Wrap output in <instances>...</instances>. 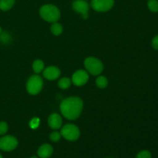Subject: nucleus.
<instances>
[{"mask_svg": "<svg viewBox=\"0 0 158 158\" xmlns=\"http://www.w3.org/2000/svg\"><path fill=\"white\" fill-rule=\"evenodd\" d=\"M30 158H38V157H35V156H32V157H31Z\"/></svg>", "mask_w": 158, "mask_h": 158, "instance_id": "b1692460", "label": "nucleus"}, {"mask_svg": "<svg viewBox=\"0 0 158 158\" xmlns=\"http://www.w3.org/2000/svg\"><path fill=\"white\" fill-rule=\"evenodd\" d=\"M1 33H2V28L0 27V34H1Z\"/></svg>", "mask_w": 158, "mask_h": 158, "instance_id": "393cba45", "label": "nucleus"}, {"mask_svg": "<svg viewBox=\"0 0 158 158\" xmlns=\"http://www.w3.org/2000/svg\"><path fill=\"white\" fill-rule=\"evenodd\" d=\"M60 76V70L56 66H51L45 69L43 71V77L49 80H54L59 78Z\"/></svg>", "mask_w": 158, "mask_h": 158, "instance_id": "9d476101", "label": "nucleus"}, {"mask_svg": "<svg viewBox=\"0 0 158 158\" xmlns=\"http://www.w3.org/2000/svg\"><path fill=\"white\" fill-rule=\"evenodd\" d=\"M40 125V120L38 118H33L29 123V126L31 127V128L32 129H35L37 128Z\"/></svg>", "mask_w": 158, "mask_h": 158, "instance_id": "4be33fe9", "label": "nucleus"}, {"mask_svg": "<svg viewBox=\"0 0 158 158\" xmlns=\"http://www.w3.org/2000/svg\"><path fill=\"white\" fill-rule=\"evenodd\" d=\"M18 146V140L13 136H4L0 138V149L3 151H12Z\"/></svg>", "mask_w": 158, "mask_h": 158, "instance_id": "423d86ee", "label": "nucleus"}, {"mask_svg": "<svg viewBox=\"0 0 158 158\" xmlns=\"http://www.w3.org/2000/svg\"><path fill=\"white\" fill-rule=\"evenodd\" d=\"M51 32L53 35H59L63 32V26L58 23H53L51 26Z\"/></svg>", "mask_w": 158, "mask_h": 158, "instance_id": "dca6fc26", "label": "nucleus"}, {"mask_svg": "<svg viewBox=\"0 0 158 158\" xmlns=\"http://www.w3.org/2000/svg\"><path fill=\"white\" fill-rule=\"evenodd\" d=\"M96 84L98 86L99 88H105L108 84V80L106 78L103 76H100V77H97V79L96 80Z\"/></svg>", "mask_w": 158, "mask_h": 158, "instance_id": "f3484780", "label": "nucleus"}, {"mask_svg": "<svg viewBox=\"0 0 158 158\" xmlns=\"http://www.w3.org/2000/svg\"><path fill=\"white\" fill-rule=\"evenodd\" d=\"M32 69L35 73H40L44 69V63L42 60H36L32 63Z\"/></svg>", "mask_w": 158, "mask_h": 158, "instance_id": "4468645a", "label": "nucleus"}, {"mask_svg": "<svg viewBox=\"0 0 158 158\" xmlns=\"http://www.w3.org/2000/svg\"><path fill=\"white\" fill-rule=\"evenodd\" d=\"M71 83H72V80L70 79L68 77H63L59 80L58 85L59 87L61 89H67L71 86Z\"/></svg>", "mask_w": 158, "mask_h": 158, "instance_id": "2eb2a0df", "label": "nucleus"}, {"mask_svg": "<svg viewBox=\"0 0 158 158\" xmlns=\"http://www.w3.org/2000/svg\"><path fill=\"white\" fill-rule=\"evenodd\" d=\"M15 0H0V9L2 11H8L12 8Z\"/></svg>", "mask_w": 158, "mask_h": 158, "instance_id": "ddd939ff", "label": "nucleus"}, {"mask_svg": "<svg viewBox=\"0 0 158 158\" xmlns=\"http://www.w3.org/2000/svg\"><path fill=\"white\" fill-rule=\"evenodd\" d=\"M8 129V124L4 121L0 122V135H4L7 133Z\"/></svg>", "mask_w": 158, "mask_h": 158, "instance_id": "412c9836", "label": "nucleus"}, {"mask_svg": "<svg viewBox=\"0 0 158 158\" xmlns=\"http://www.w3.org/2000/svg\"><path fill=\"white\" fill-rule=\"evenodd\" d=\"M62 123V117L58 114H52L48 118V124L52 129L58 130L61 127Z\"/></svg>", "mask_w": 158, "mask_h": 158, "instance_id": "9b49d317", "label": "nucleus"}, {"mask_svg": "<svg viewBox=\"0 0 158 158\" xmlns=\"http://www.w3.org/2000/svg\"><path fill=\"white\" fill-rule=\"evenodd\" d=\"M61 136L69 141H75L80 137V131L74 124H66L61 129Z\"/></svg>", "mask_w": 158, "mask_h": 158, "instance_id": "39448f33", "label": "nucleus"}, {"mask_svg": "<svg viewBox=\"0 0 158 158\" xmlns=\"http://www.w3.org/2000/svg\"><path fill=\"white\" fill-rule=\"evenodd\" d=\"M151 45H152L153 48L156 50H158V35H155L154 37V39L152 40V42H151Z\"/></svg>", "mask_w": 158, "mask_h": 158, "instance_id": "5701e85b", "label": "nucleus"}, {"mask_svg": "<svg viewBox=\"0 0 158 158\" xmlns=\"http://www.w3.org/2000/svg\"><path fill=\"white\" fill-rule=\"evenodd\" d=\"M72 7L76 12L81 14L84 19L89 17V6L85 0H75L73 2Z\"/></svg>", "mask_w": 158, "mask_h": 158, "instance_id": "6e6552de", "label": "nucleus"}, {"mask_svg": "<svg viewBox=\"0 0 158 158\" xmlns=\"http://www.w3.org/2000/svg\"><path fill=\"white\" fill-rule=\"evenodd\" d=\"M53 153V148L50 144L44 143L39 148L37 154L40 158H49Z\"/></svg>", "mask_w": 158, "mask_h": 158, "instance_id": "f8f14e48", "label": "nucleus"}, {"mask_svg": "<svg viewBox=\"0 0 158 158\" xmlns=\"http://www.w3.org/2000/svg\"><path fill=\"white\" fill-rule=\"evenodd\" d=\"M61 138V134L59 132H52L49 135V139L52 142H58Z\"/></svg>", "mask_w": 158, "mask_h": 158, "instance_id": "6ab92c4d", "label": "nucleus"}, {"mask_svg": "<svg viewBox=\"0 0 158 158\" xmlns=\"http://www.w3.org/2000/svg\"><path fill=\"white\" fill-rule=\"evenodd\" d=\"M0 158H2V156L1 154H0Z\"/></svg>", "mask_w": 158, "mask_h": 158, "instance_id": "a878e982", "label": "nucleus"}, {"mask_svg": "<svg viewBox=\"0 0 158 158\" xmlns=\"http://www.w3.org/2000/svg\"><path fill=\"white\" fill-rule=\"evenodd\" d=\"M114 6V0H92L91 7L99 12H105L110 10Z\"/></svg>", "mask_w": 158, "mask_h": 158, "instance_id": "0eeeda50", "label": "nucleus"}, {"mask_svg": "<svg viewBox=\"0 0 158 158\" xmlns=\"http://www.w3.org/2000/svg\"><path fill=\"white\" fill-rule=\"evenodd\" d=\"M136 158H151V153L147 150H144L139 152Z\"/></svg>", "mask_w": 158, "mask_h": 158, "instance_id": "aec40b11", "label": "nucleus"}, {"mask_svg": "<svg viewBox=\"0 0 158 158\" xmlns=\"http://www.w3.org/2000/svg\"><path fill=\"white\" fill-rule=\"evenodd\" d=\"M84 66L86 70L94 76L99 75L103 70V65L102 62L95 57H88L85 60Z\"/></svg>", "mask_w": 158, "mask_h": 158, "instance_id": "7ed1b4c3", "label": "nucleus"}, {"mask_svg": "<svg viewBox=\"0 0 158 158\" xmlns=\"http://www.w3.org/2000/svg\"><path fill=\"white\" fill-rule=\"evenodd\" d=\"M83 100L77 97H71L65 99L60 104L62 114L68 120H76L83 110Z\"/></svg>", "mask_w": 158, "mask_h": 158, "instance_id": "f257e3e1", "label": "nucleus"}, {"mask_svg": "<svg viewBox=\"0 0 158 158\" xmlns=\"http://www.w3.org/2000/svg\"><path fill=\"white\" fill-rule=\"evenodd\" d=\"M89 80V75L87 72L83 69L77 70L74 73L72 77V82L75 86H82L86 84Z\"/></svg>", "mask_w": 158, "mask_h": 158, "instance_id": "1a4fd4ad", "label": "nucleus"}, {"mask_svg": "<svg viewBox=\"0 0 158 158\" xmlns=\"http://www.w3.org/2000/svg\"><path fill=\"white\" fill-rule=\"evenodd\" d=\"M40 15L42 19L46 21L49 23H56L60 18V11L54 5L46 4L40 8Z\"/></svg>", "mask_w": 158, "mask_h": 158, "instance_id": "f03ea898", "label": "nucleus"}, {"mask_svg": "<svg viewBox=\"0 0 158 158\" xmlns=\"http://www.w3.org/2000/svg\"><path fill=\"white\" fill-rule=\"evenodd\" d=\"M148 6L150 11L152 12H158V1L157 0H148Z\"/></svg>", "mask_w": 158, "mask_h": 158, "instance_id": "a211bd4d", "label": "nucleus"}, {"mask_svg": "<svg viewBox=\"0 0 158 158\" xmlns=\"http://www.w3.org/2000/svg\"><path fill=\"white\" fill-rule=\"evenodd\" d=\"M43 81L39 75H33L28 80L26 89L31 95H36L43 89Z\"/></svg>", "mask_w": 158, "mask_h": 158, "instance_id": "20e7f679", "label": "nucleus"}]
</instances>
